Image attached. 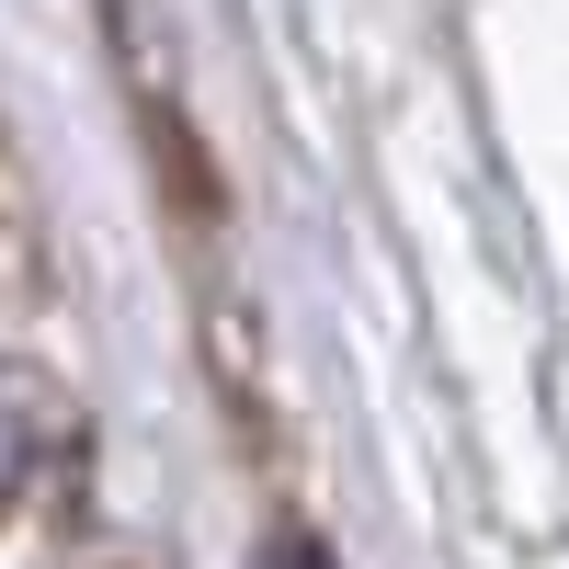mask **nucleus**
Returning a JSON list of instances; mask_svg holds the SVG:
<instances>
[{
  "label": "nucleus",
  "mask_w": 569,
  "mask_h": 569,
  "mask_svg": "<svg viewBox=\"0 0 569 569\" xmlns=\"http://www.w3.org/2000/svg\"><path fill=\"white\" fill-rule=\"evenodd\" d=\"M251 569H342V558H330V547H319L308 525H273V536L251 547Z\"/></svg>",
  "instance_id": "f257e3e1"
}]
</instances>
